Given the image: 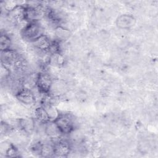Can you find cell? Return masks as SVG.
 <instances>
[{
    "label": "cell",
    "mask_w": 158,
    "mask_h": 158,
    "mask_svg": "<svg viewBox=\"0 0 158 158\" xmlns=\"http://www.w3.org/2000/svg\"><path fill=\"white\" fill-rule=\"evenodd\" d=\"M53 122L61 134L67 135L73 130L74 124L73 120L68 115H59Z\"/></svg>",
    "instance_id": "2"
},
{
    "label": "cell",
    "mask_w": 158,
    "mask_h": 158,
    "mask_svg": "<svg viewBox=\"0 0 158 158\" xmlns=\"http://www.w3.org/2000/svg\"><path fill=\"white\" fill-rule=\"evenodd\" d=\"M46 125L45 128V132L49 137L52 138H56L59 136L60 134H61L57 127L53 121L49 122Z\"/></svg>",
    "instance_id": "13"
},
{
    "label": "cell",
    "mask_w": 158,
    "mask_h": 158,
    "mask_svg": "<svg viewBox=\"0 0 158 158\" xmlns=\"http://www.w3.org/2000/svg\"><path fill=\"white\" fill-rule=\"evenodd\" d=\"M20 127L26 133H31L35 128V120L30 117L20 118L19 120Z\"/></svg>",
    "instance_id": "11"
},
{
    "label": "cell",
    "mask_w": 158,
    "mask_h": 158,
    "mask_svg": "<svg viewBox=\"0 0 158 158\" xmlns=\"http://www.w3.org/2000/svg\"><path fill=\"white\" fill-rule=\"evenodd\" d=\"M9 17L16 22H20L25 20L26 16V7L18 5L8 14Z\"/></svg>",
    "instance_id": "7"
},
{
    "label": "cell",
    "mask_w": 158,
    "mask_h": 158,
    "mask_svg": "<svg viewBox=\"0 0 158 158\" xmlns=\"http://www.w3.org/2000/svg\"><path fill=\"white\" fill-rule=\"evenodd\" d=\"M11 41L6 35H1L0 37V49L1 51L10 49Z\"/></svg>",
    "instance_id": "14"
},
{
    "label": "cell",
    "mask_w": 158,
    "mask_h": 158,
    "mask_svg": "<svg viewBox=\"0 0 158 158\" xmlns=\"http://www.w3.org/2000/svg\"><path fill=\"white\" fill-rule=\"evenodd\" d=\"M52 146L54 155L59 157L67 156L71 151L70 144L65 140H58L54 143Z\"/></svg>",
    "instance_id": "6"
},
{
    "label": "cell",
    "mask_w": 158,
    "mask_h": 158,
    "mask_svg": "<svg viewBox=\"0 0 158 158\" xmlns=\"http://www.w3.org/2000/svg\"><path fill=\"white\" fill-rule=\"evenodd\" d=\"M136 23V18L130 14L120 15L116 19L115 24L117 28L122 30H130Z\"/></svg>",
    "instance_id": "4"
},
{
    "label": "cell",
    "mask_w": 158,
    "mask_h": 158,
    "mask_svg": "<svg viewBox=\"0 0 158 158\" xmlns=\"http://www.w3.org/2000/svg\"><path fill=\"white\" fill-rule=\"evenodd\" d=\"M34 115L35 119L39 122L44 124H46L49 122H51V117L44 107L39 106L37 107L34 111Z\"/></svg>",
    "instance_id": "8"
},
{
    "label": "cell",
    "mask_w": 158,
    "mask_h": 158,
    "mask_svg": "<svg viewBox=\"0 0 158 158\" xmlns=\"http://www.w3.org/2000/svg\"><path fill=\"white\" fill-rule=\"evenodd\" d=\"M1 64H4L6 66V65L12 64V63H15L17 60V54L15 51L9 49L5 51H1Z\"/></svg>",
    "instance_id": "10"
},
{
    "label": "cell",
    "mask_w": 158,
    "mask_h": 158,
    "mask_svg": "<svg viewBox=\"0 0 158 158\" xmlns=\"http://www.w3.org/2000/svg\"><path fill=\"white\" fill-rule=\"evenodd\" d=\"M17 99L25 105H31L35 102L34 93L28 88H22L15 94Z\"/></svg>",
    "instance_id": "5"
},
{
    "label": "cell",
    "mask_w": 158,
    "mask_h": 158,
    "mask_svg": "<svg viewBox=\"0 0 158 158\" xmlns=\"http://www.w3.org/2000/svg\"><path fill=\"white\" fill-rule=\"evenodd\" d=\"M43 35L44 28L38 22H28L21 31L22 38L31 43Z\"/></svg>",
    "instance_id": "1"
},
{
    "label": "cell",
    "mask_w": 158,
    "mask_h": 158,
    "mask_svg": "<svg viewBox=\"0 0 158 158\" xmlns=\"http://www.w3.org/2000/svg\"><path fill=\"white\" fill-rule=\"evenodd\" d=\"M54 34L58 40L60 41H64L71 36L72 33L69 29L59 25L55 28Z\"/></svg>",
    "instance_id": "12"
},
{
    "label": "cell",
    "mask_w": 158,
    "mask_h": 158,
    "mask_svg": "<svg viewBox=\"0 0 158 158\" xmlns=\"http://www.w3.org/2000/svg\"><path fill=\"white\" fill-rule=\"evenodd\" d=\"M52 41L50 40L48 36L43 35L32 43L36 48L41 51H49V49L52 44Z\"/></svg>",
    "instance_id": "9"
},
{
    "label": "cell",
    "mask_w": 158,
    "mask_h": 158,
    "mask_svg": "<svg viewBox=\"0 0 158 158\" xmlns=\"http://www.w3.org/2000/svg\"><path fill=\"white\" fill-rule=\"evenodd\" d=\"M54 154V150L52 145L42 144L41 156L43 157H49Z\"/></svg>",
    "instance_id": "15"
},
{
    "label": "cell",
    "mask_w": 158,
    "mask_h": 158,
    "mask_svg": "<svg viewBox=\"0 0 158 158\" xmlns=\"http://www.w3.org/2000/svg\"><path fill=\"white\" fill-rule=\"evenodd\" d=\"M35 85L41 93H48L52 85V80L50 75L44 72L39 73L36 78Z\"/></svg>",
    "instance_id": "3"
}]
</instances>
